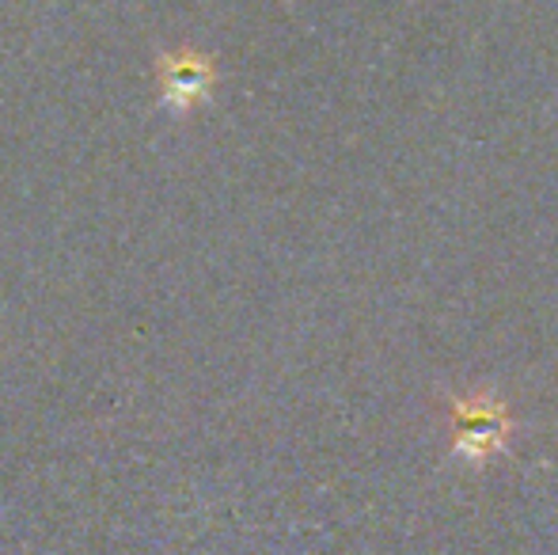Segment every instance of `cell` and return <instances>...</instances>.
<instances>
[{
  "label": "cell",
  "instance_id": "obj_1",
  "mask_svg": "<svg viewBox=\"0 0 558 555\" xmlns=\"http://www.w3.org/2000/svg\"><path fill=\"white\" fill-rule=\"evenodd\" d=\"M452 426L456 457H463L468 464H486L509 445L513 419H509L506 403L494 400V396H468V400L452 403Z\"/></svg>",
  "mask_w": 558,
  "mask_h": 555
},
{
  "label": "cell",
  "instance_id": "obj_2",
  "mask_svg": "<svg viewBox=\"0 0 558 555\" xmlns=\"http://www.w3.org/2000/svg\"><path fill=\"white\" fill-rule=\"evenodd\" d=\"M160 81H163V92H168V96H163L168 104L191 107L209 92V84H214V69H209L206 58L183 50V53H175V58H163Z\"/></svg>",
  "mask_w": 558,
  "mask_h": 555
}]
</instances>
